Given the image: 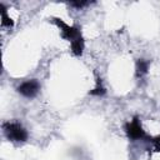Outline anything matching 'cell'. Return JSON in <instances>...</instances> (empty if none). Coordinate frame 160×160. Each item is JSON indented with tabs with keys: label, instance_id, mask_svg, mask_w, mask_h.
Returning <instances> with one entry per match:
<instances>
[{
	"label": "cell",
	"instance_id": "cell-2",
	"mask_svg": "<svg viewBox=\"0 0 160 160\" xmlns=\"http://www.w3.org/2000/svg\"><path fill=\"white\" fill-rule=\"evenodd\" d=\"M39 90V82L36 80H29L19 86V92L26 98H32Z\"/></svg>",
	"mask_w": 160,
	"mask_h": 160
},
{
	"label": "cell",
	"instance_id": "cell-3",
	"mask_svg": "<svg viewBox=\"0 0 160 160\" xmlns=\"http://www.w3.org/2000/svg\"><path fill=\"white\" fill-rule=\"evenodd\" d=\"M129 135H130L131 138H134V139L141 138V136L144 135V132H142L141 128L139 126V124H138L136 121H134L132 124H130V125H129Z\"/></svg>",
	"mask_w": 160,
	"mask_h": 160
},
{
	"label": "cell",
	"instance_id": "cell-1",
	"mask_svg": "<svg viewBox=\"0 0 160 160\" xmlns=\"http://www.w3.org/2000/svg\"><path fill=\"white\" fill-rule=\"evenodd\" d=\"M5 134L9 139L14 140V141H24L26 139V131L24 130V128L20 124H15V122H9L4 126Z\"/></svg>",
	"mask_w": 160,
	"mask_h": 160
}]
</instances>
